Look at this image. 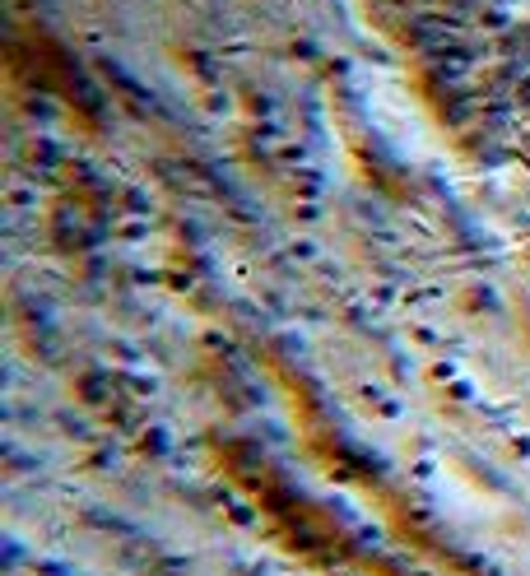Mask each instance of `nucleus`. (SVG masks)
I'll return each mask as SVG.
<instances>
[{"label":"nucleus","mask_w":530,"mask_h":576,"mask_svg":"<svg viewBox=\"0 0 530 576\" xmlns=\"http://www.w3.org/2000/svg\"><path fill=\"white\" fill-rule=\"evenodd\" d=\"M470 61H475V52H470V47H461L456 37H452V42H442L437 52H432V70H437V75H447V79L465 75V70H470Z\"/></svg>","instance_id":"1"}]
</instances>
